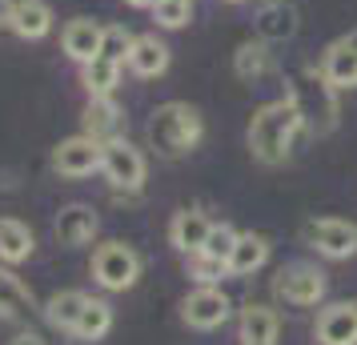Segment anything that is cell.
<instances>
[{"mask_svg":"<svg viewBox=\"0 0 357 345\" xmlns=\"http://www.w3.org/2000/svg\"><path fill=\"white\" fill-rule=\"evenodd\" d=\"M121 68L125 65H116L109 56H93L89 65H81V81L89 89V97H113L121 84Z\"/></svg>","mask_w":357,"mask_h":345,"instance_id":"25","label":"cell"},{"mask_svg":"<svg viewBox=\"0 0 357 345\" xmlns=\"http://www.w3.org/2000/svg\"><path fill=\"white\" fill-rule=\"evenodd\" d=\"M229 297L217 289V285H197L193 293L185 297V305H181V317H185V325L201 329V333H209V329L225 325L229 321Z\"/></svg>","mask_w":357,"mask_h":345,"instance_id":"8","label":"cell"},{"mask_svg":"<svg viewBox=\"0 0 357 345\" xmlns=\"http://www.w3.org/2000/svg\"><path fill=\"white\" fill-rule=\"evenodd\" d=\"M345 40H349V45H354V49H357V29H354V33H349V36H345Z\"/></svg>","mask_w":357,"mask_h":345,"instance_id":"34","label":"cell"},{"mask_svg":"<svg viewBox=\"0 0 357 345\" xmlns=\"http://www.w3.org/2000/svg\"><path fill=\"white\" fill-rule=\"evenodd\" d=\"M305 241L329 261H345L357 253V225L341 221V217H321V221L305 225Z\"/></svg>","mask_w":357,"mask_h":345,"instance_id":"7","label":"cell"},{"mask_svg":"<svg viewBox=\"0 0 357 345\" xmlns=\"http://www.w3.org/2000/svg\"><path fill=\"white\" fill-rule=\"evenodd\" d=\"M141 277V257L132 253V245L125 241H105V245L93 253V281L109 293H125L132 289Z\"/></svg>","mask_w":357,"mask_h":345,"instance_id":"4","label":"cell"},{"mask_svg":"<svg viewBox=\"0 0 357 345\" xmlns=\"http://www.w3.org/2000/svg\"><path fill=\"white\" fill-rule=\"evenodd\" d=\"M317 342L321 345H357V301H337L317 317Z\"/></svg>","mask_w":357,"mask_h":345,"instance_id":"11","label":"cell"},{"mask_svg":"<svg viewBox=\"0 0 357 345\" xmlns=\"http://www.w3.org/2000/svg\"><path fill=\"white\" fill-rule=\"evenodd\" d=\"M237 237H241V233L221 221V225H213V229H209V237H205V249H201V253H213V257L229 261V253H233V245H237Z\"/></svg>","mask_w":357,"mask_h":345,"instance_id":"30","label":"cell"},{"mask_svg":"<svg viewBox=\"0 0 357 345\" xmlns=\"http://www.w3.org/2000/svg\"><path fill=\"white\" fill-rule=\"evenodd\" d=\"M100 153H105V141L89 137V132H77V137H68L52 148V169L61 177H73V181L93 177V173H100Z\"/></svg>","mask_w":357,"mask_h":345,"instance_id":"6","label":"cell"},{"mask_svg":"<svg viewBox=\"0 0 357 345\" xmlns=\"http://www.w3.org/2000/svg\"><path fill=\"white\" fill-rule=\"evenodd\" d=\"M109 329H113V305L100 301V297H89V305L81 309L77 325H73V337L77 342H100Z\"/></svg>","mask_w":357,"mask_h":345,"instance_id":"24","label":"cell"},{"mask_svg":"<svg viewBox=\"0 0 357 345\" xmlns=\"http://www.w3.org/2000/svg\"><path fill=\"white\" fill-rule=\"evenodd\" d=\"M209 229H213V221L201 213V209H181V213L169 221V241H173V249H181V253H201Z\"/></svg>","mask_w":357,"mask_h":345,"instance_id":"15","label":"cell"},{"mask_svg":"<svg viewBox=\"0 0 357 345\" xmlns=\"http://www.w3.org/2000/svg\"><path fill=\"white\" fill-rule=\"evenodd\" d=\"M97 229H100V221H97V213L89 209V205H65L61 213H56V221H52V233H56V241L65 249H81V245H89L93 237H97Z\"/></svg>","mask_w":357,"mask_h":345,"instance_id":"10","label":"cell"},{"mask_svg":"<svg viewBox=\"0 0 357 345\" xmlns=\"http://www.w3.org/2000/svg\"><path fill=\"white\" fill-rule=\"evenodd\" d=\"M153 20L161 29H185L193 20V0H157L153 4Z\"/></svg>","mask_w":357,"mask_h":345,"instance_id":"29","label":"cell"},{"mask_svg":"<svg viewBox=\"0 0 357 345\" xmlns=\"http://www.w3.org/2000/svg\"><path fill=\"white\" fill-rule=\"evenodd\" d=\"M100 173H105V181L113 185L116 193H137L149 173L145 153L132 148L125 137H113V141H105V153H100Z\"/></svg>","mask_w":357,"mask_h":345,"instance_id":"5","label":"cell"},{"mask_svg":"<svg viewBox=\"0 0 357 345\" xmlns=\"http://www.w3.org/2000/svg\"><path fill=\"white\" fill-rule=\"evenodd\" d=\"M277 313L269 305H245L241 309V345H277Z\"/></svg>","mask_w":357,"mask_h":345,"instance_id":"18","label":"cell"},{"mask_svg":"<svg viewBox=\"0 0 357 345\" xmlns=\"http://www.w3.org/2000/svg\"><path fill=\"white\" fill-rule=\"evenodd\" d=\"M201 132H205V125H201V113H197L193 105H185V100H165V105H157V113L149 116L145 137H149V148H153L157 157L177 161V157H185V153L197 148Z\"/></svg>","mask_w":357,"mask_h":345,"instance_id":"2","label":"cell"},{"mask_svg":"<svg viewBox=\"0 0 357 345\" xmlns=\"http://www.w3.org/2000/svg\"><path fill=\"white\" fill-rule=\"evenodd\" d=\"M33 309V293L20 285L13 269H0V317H24Z\"/></svg>","mask_w":357,"mask_h":345,"instance_id":"26","label":"cell"},{"mask_svg":"<svg viewBox=\"0 0 357 345\" xmlns=\"http://www.w3.org/2000/svg\"><path fill=\"white\" fill-rule=\"evenodd\" d=\"M277 297H285L289 305H317L325 297V273L317 265H289L277 277Z\"/></svg>","mask_w":357,"mask_h":345,"instance_id":"9","label":"cell"},{"mask_svg":"<svg viewBox=\"0 0 357 345\" xmlns=\"http://www.w3.org/2000/svg\"><path fill=\"white\" fill-rule=\"evenodd\" d=\"M132 40H137V36H132L125 24H109L105 36H100V56H109V61H116V65H125L129 52H132Z\"/></svg>","mask_w":357,"mask_h":345,"instance_id":"28","label":"cell"},{"mask_svg":"<svg viewBox=\"0 0 357 345\" xmlns=\"http://www.w3.org/2000/svg\"><path fill=\"white\" fill-rule=\"evenodd\" d=\"M305 129L301 125V113H297V105L289 97L281 100H269V105H261L253 121H249V148H253V157L261 164H281L289 157L293 148V137Z\"/></svg>","mask_w":357,"mask_h":345,"instance_id":"1","label":"cell"},{"mask_svg":"<svg viewBox=\"0 0 357 345\" xmlns=\"http://www.w3.org/2000/svg\"><path fill=\"white\" fill-rule=\"evenodd\" d=\"M125 4H132V8H153L157 0H125Z\"/></svg>","mask_w":357,"mask_h":345,"instance_id":"33","label":"cell"},{"mask_svg":"<svg viewBox=\"0 0 357 345\" xmlns=\"http://www.w3.org/2000/svg\"><path fill=\"white\" fill-rule=\"evenodd\" d=\"M125 65L141 77V81H157L165 68H169V45H165L161 36H153V33H145V36H137L132 40V52H129V61Z\"/></svg>","mask_w":357,"mask_h":345,"instance_id":"14","label":"cell"},{"mask_svg":"<svg viewBox=\"0 0 357 345\" xmlns=\"http://www.w3.org/2000/svg\"><path fill=\"white\" fill-rule=\"evenodd\" d=\"M321 72L325 81L333 84V89H354L357 84V49L341 36L329 45V52L321 56Z\"/></svg>","mask_w":357,"mask_h":345,"instance_id":"16","label":"cell"},{"mask_svg":"<svg viewBox=\"0 0 357 345\" xmlns=\"http://www.w3.org/2000/svg\"><path fill=\"white\" fill-rule=\"evenodd\" d=\"M8 17H13V0H0V29H8Z\"/></svg>","mask_w":357,"mask_h":345,"instance_id":"32","label":"cell"},{"mask_svg":"<svg viewBox=\"0 0 357 345\" xmlns=\"http://www.w3.org/2000/svg\"><path fill=\"white\" fill-rule=\"evenodd\" d=\"M100 36H105V29H100L97 20L77 17V20H68L65 24V33H61V49H65L68 61L89 65L93 56H100Z\"/></svg>","mask_w":357,"mask_h":345,"instance_id":"12","label":"cell"},{"mask_svg":"<svg viewBox=\"0 0 357 345\" xmlns=\"http://www.w3.org/2000/svg\"><path fill=\"white\" fill-rule=\"evenodd\" d=\"M8 345H45V337H40V333H33V329H24V333H17Z\"/></svg>","mask_w":357,"mask_h":345,"instance_id":"31","label":"cell"},{"mask_svg":"<svg viewBox=\"0 0 357 345\" xmlns=\"http://www.w3.org/2000/svg\"><path fill=\"white\" fill-rule=\"evenodd\" d=\"M233 72L241 81H257L265 72H273V52H269V40H245L241 49L233 52Z\"/></svg>","mask_w":357,"mask_h":345,"instance_id":"22","label":"cell"},{"mask_svg":"<svg viewBox=\"0 0 357 345\" xmlns=\"http://www.w3.org/2000/svg\"><path fill=\"white\" fill-rule=\"evenodd\" d=\"M84 132L97 137V141H113V137H121V109H116L113 97H89V109H84Z\"/></svg>","mask_w":357,"mask_h":345,"instance_id":"20","label":"cell"},{"mask_svg":"<svg viewBox=\"0 0 357 345\" xmlns=\"http://www.w3.org/2000/svg\"><path fill=\"white\" fill-rule=\"evenodd\" d=\"M289 100L301 113V125L309 132H333L337 125V89L325 81L321 68H301L289 84Z\"/></svg>","mask_w":357,"mask_h":345,"instance_id":"3","label":"cell"},{"mask_svg":"<svg viewBox=\"0 0 357 345\" xmlns=\"http://www.w3.org/2000/svg\"><path fill=\"white\" fill-rule=\"evenodd\" d=\"M36 249V237L33 229L24 225V221H17V217H0V261L4 265H20L29 261Z\"/></svg>","mask_w":357,"mask_h":345,"instance_id":"17","label":"cell"},{"mask_svg":"<svg viewBox=\"0 0 357 345\" xmlns=\"http://www.w3.org/2000/svg\"><path fill=\"white\" fill-rule=\"evenodd\" d=\"M189 277L197 285H217L229 277V261L213 257V253H189Z\"/></svg>","mask_w":357,"mask_h":345,"instance_id":"27","label":"cell"},{"mask_svg":"<svg viewBox=\"0 0 357 345\" xmlns=\"http://www.w3.org/2000/svg\"><path fill=\"white\" fill-rule=\"evenodd\" d=\"M257 33H261V40H269V45L289 40V36L297 33V8L285 4V0H277V4H269V8H261Z\"/></svg>","mask_w":357,"mask_h":345,"instance_id":"21","label":"cell"},{"mask_svg":"<svg viewBox=\"0 0 357 345\" xmlns=\"http://www.w3.org/2000/svg\"><path fill=\"white\" fill-rule=\"evenodd\" d=\"M265 261H269V241H265L261 233H241L237 245H233V253H229V273H233V277H249V273H257Z\"/></svg>","mask_w":357,"mask_h":345,"instance_id":"19","label":"cell"},{"mask_svg":"<svg viewBox=\"0 0 357 345\" xmlns=\"http://www.w3.org/2000/svg\"><path fill=\"white\" fill-rule=\"evenodd\" d=\"M84 305H89V293H81V289H61V293H52L45 301V321L73 333V325H77V317H81Z\"/></svg>","mask_w":357,"mask_h":345,"instance_id":"23","label":"cell"},{"mask_svg":"<svg viewBox=\"0 0 357 345\" xmlns=\"http://www.w3.org/2000/svg\"><path fill=\"white\" fill-rule=\"evenodd\" d=\"M52 8L49 0H13V17H8V29L20 36V40H40V36L52 33Z\"/></svg>","mask_w":357,"mask_h":345,"instance_id":"13","label":"cell"},{"mask_svg":"<svg viewBox=\"0 0 357 345\" xmlns=\"http://www.w3.org/2000/svg\"><path fill=\"white\" fill-rule=\"evenodd\" d=\"M225 4H241V0H225Z\"/></svg>","mask_w":357,"mask_h":345,"instance_id":"35","label":"cell"}]
</instances>
